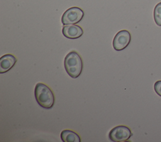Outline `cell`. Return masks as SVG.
I'll list each match as a JSON object with an SVG mask.
<instances>
[{
  "mask_svg": "<svg viewBox=\"0 0 161 142\" xmlns=\"http://www.w3.org/2000/svg\"><path fill=\"white\" fill-rule=\"evenodd\" d=\"M35 96L38 104L45 109H50L55 102V97L51 89L46 84L38 83L35 88Z\"/></svg>",
  "mask_w": 161,
  "mask_h": 142,
  "instance_id": "cell-1",
  "label": "cell"
},
{
  "mask_svg": "<svg viewBox=\"0 0 161 142\" xmlns=\"http://www.w3.org/2000/svg\"><path fill=\"white\" fill-rule=\"evenodd\" d=\"M64 67L67 73L71 78H77L80 75L82 71V59L77 52L70 51L64 59Z\"/></svg>",
  "mask_w": 161,
  "mask_h": 142,
  "instance_id": "cell-2",
  "label": "cell"
},
{
  "mask_svg": "<svg viewBox=\"0 0 161 142\" xmlns=\"http://www.w3.org/2000/svg\"><path fill=\"white\" fill-rule=\"evenodd\" d=\"M84 16L82 9L78 7H72L66 10L62 16L63 25L75 24L80 22Z\"/></svg>",
  "mask_w": 161,
  "mask_h": 142,
  "instance_id": "cell-3",
  "label": "cell"
},
{
  "mask_svg": "<svg viewBox=\"0 0 161 142\" xmlns=\"http://www.w3.org/2000/svg\"><path fill=\"white\" fill-rule=\"evenodd\" d=\"M132 136L129 128L125 126H118L113 128L109 133V138L114 142H122L128 140Z\"/></svg>",
  "mask_w": 161,
  "mask_h": 142,
  "instance_id": "cell-4",
  "label": "cell"
},
{
  "mask_svg": "<svg viewBox=\"0 0 161 142\" xmlns=\"http://www.w3.org/2000/svg\"><path fill=\"white\" fill-rule=\"evenodd\" d=\"M131 41V34L127 30L119 31L114 36L113 41V46L116 51H121L125 49Z\"/></svg>",
  "mask_w": 161,
  "mask_h": 142,
  "instance_id": "cell-5",
  "label": "cell"
},
{
  "mask_svg": "<svg viewBox=\"0 0 161 142\" xmlns=\"http://www.w3.org/2000/svg\"><path fill=\"white\" fill-rule=\"evenodd\" d=\"M63 35L69 39H74L82 36L83 34V30L82 28L75 24L64 25L62 28Z\"/></svg>",
  "mask_w": 161,
  "mask_h": 142,
  "instance_id": "cell-6",
  "label": "cell"
},
{
  "mask_svg": "<svg viewBox=\"0 0 161 142\" xmlns=\"http://www.w3.org/2000/svg\"><path fill=\"white\" fill-rule=\"evenodd\" d=\"M17 59L11 54L3 55L0 58V73H4L9 71L16 64Z\"/></svg>",
  "mask_w": 161,
  "mask_h": 142,
  "instance_id": "cell-7",
  "label": "cell"
},
{
  "mask_svg": "<svg viewBox=\"0 0 161 142\" xmlns=\"http://www.w3.org/2000/svg\"><path fill=\"white\" fill-rule=\"evenodd\" d=\"M60 138L64 142H80L79 136L74 131L70 130H63L60 134Z\"/></svg>",
  "mask_w": 161,
  "mask_h": 142,
  "instance_id": "cell-8",
  "label": "cell"
},
{
  "mask_svg": "<svg viewBox=\"0 0 161 142\" xmlns=\"http://www.w3.org/2000/svg\"><path fill=\"white\" fill-rule=\"evenodd\" d=\"M154 20L158 26H161V3H158L154 9Z\"/></svg>",
  "mask_w": 161,
  "mask_h": 142,
  "instance_id": "cell-9",
  "label": "cell"
},
{
  "mask_svg": "<svg viewBox=\"0 0 161 142\" xmlns=\"http://www.w3.org/2000/svg\"><path fill=\"white\" fill-rule=\"evenodd\" d=\"M154 89L156 93L161 96V81H158L155 82L154 84Z\"/></svg>",
  "mask_w": 161,
  "mask_h": 142,
  "instance_id": "cell-10",
  "label": "cell"
}]
</instances>
